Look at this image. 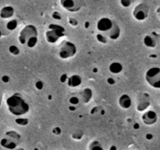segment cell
I'll list each match as a JSON object with an SVG mask.
<instances>
[{
	"label": "cell",
	"instance_id": "obj_1",
	"mask_svg": "<svg viewBox=\"0 0 160 150\" xmlns=\"http://www.w3.org/2000/svg\"><path fill=\"white\" fill-rule=\"evenodd\" d=\"M97 29L99 34L106 38L117 40L120 35V28L115 21L108 17H102L97 23Z\"/></svg>",
	"mask_w": 160,
	"mask_h": 150
},
{
	"label": "cell",
	"instance_id": "obj_2",
	"mask_svg": "<svg viewBox=\"0 0 160 150\" xmlns=\"http://www.w3.org/2000/svg\"><path fill=\"white\" fill-rule=\"evenodd\" d=\"M9 112L14 116H21L29 111V105L19 94H13L6 99Z\"/></svg>",
	"mask_w": 160,
	"mask_h": 150
},
{
	"label": "cell",
	"instance_id": "obj_3",
	"mask_svg": "<svg viewBox=\"0 0 160 150\" xmlns=\"http://www.w3.org/2000/svg\"><path fill=\"white\" fill-rule=\"evenodd\" d=\"M19 42L28 48H34L38 43V30L34 25H27L19 34Z\"/></svg>",
	"mask_w": 160,
	"mask_h": 150
},
{
	"label": "cell",
	"instance_id": "obj_4",
	"mask_svg": "<svg viewBox=\"0 0 160 150\" xmlns=\"http://www.w3.org/2000/svg\"><path fill=\"white\" fill-rule=\"evenodd\" d=\"M65 34V28L59 24L51 23L45 32V39L49 44H55Z\"/></svg>",
	"mask_w": 160,
	"mask_h": 150
},
{
	"label": "cell",
	"instance_id": "obj_5",
	"mask_svg": "<svg viewBox=\"0 0 160 150\" xmlns=\"http://www.w3.org/2000/svg\"><path fill=\"white\" fill-rule=\"evenodd\" d=\"M20 134L18 133H16L15 131H10L6 133V135L0 142L3 148L9 150H12L18 145L20 142Z\"/></svg>",
	"mask_w": 160,
	"mask_h": 150
},
{
	"label": "cell",
	"instance_id": "obj_6",
	"mask_svg": "<svg viewBox=\"0 0 160 150\" xmlns=\"http://www.w3.org/2000/svg\"><path fill=\"white\" fill-rule=\"evenodd\" d=\"M77 52V47L73 42L69 41H64L60 45L59 49V56L61 59H69L73 57Z\"/></svg>",
	"mask_w": 160,
	"mask_h": 150
},
{
	"label": "cell",
	"instance_id": "obj_7",
	"mask_svg": "<svg viewBox=\"0 0 160 150\" xmlns=\"http://www.w3.org/2000/svg\"><path fill=\"white\" fill-rule=\"evenodd\" d=\"M145 79L151 87L159 88L160 87V70L159 67H152L145 74Z\"/></svg>",
	"mask_w": 160,
	"mask_h": 150
},
{
	"label": "cell",
	"instance_id": "obj_8",
	"mask_svg": "<svg viewBox=\"0 0 160 150\" xmlns=\"http://www.w3.org/2000/svg\"><path fill=\"white\" fill-rule=\"evenodd\" d=\"M60 4L64 9L71 12H76L82 8L83 0H60Z\"/></svg>",
	"mask_w": 160,
	"mask_h": 150
},
{
	"label": "cell",
	"instance_id": "obj_9",
	"mask_svg": "<svg viewBox=\"0 0 160 150\" xmlns=\"http://www.w3.org/2000/svg\"><path fill=\"white\" fill-rule=\"evenodd\" d=\"M148 12H149L148 6L145 3H140L134 8L133 11V16L137 20L142 21L148 17Z\"/></svg>",
	"mask_w": 160,
	"mask_h": 150
},
{
	"label": "cell",
	"instance_id": "obj_10",
	"mask_svg": "<svg viewBox=\"0 0 160 150\" xmlns=\"http://www.w3.org/2000/svg\"><path fill=\"white\" fill-rule=\"evenodd\" d=\"M142 120L147 125L154 124L157 121V115L154 111H148L143 114Z\"/></svg>",
	"mask_w": 160,
	"mask_h": 150
},
{
	"label": "cell",
	"instance_id": "obj_11",
	"mask_svg": "<svg viewBox=\"0 0 160 150\" xmlns=\"http://www.w3.org/2000/svg\"><path fill=\"white\" fill-rule=\"evenodd\" d=\"M158 37L159 35L158 34H148L144 38V43L146 45L147 47H149V48H154L157 45V41H158Z\"/></svg>",
	"mask_w": 160,
	"mask_h": 150
},
{
	"label": "cell",
	"instance_id": "obj_12",
	"mask_svg": "<svg viewBox=\"0 0 160 150\" xmlns=\"http://www.w3.org/2000/svg\"><path fill=\"white\" fill-rule=\"evenodd\" d=\"M14 9L12 6H5L0 10V17L2 19L11 18L13 15Z\"/></svg>",
	"mask_w": 160,
	"mask_h": 150
},
{
	"label": "cell",
	"instance_id": "obj_13",
	"mask_svg": "<svg viewBox=\"0 0 160 150\" xmlns=\"http://www.w3.org/2000/svg\"><path fill=\"white\" fill-rule=\"evenodd\" d=\"M119 104L123 109H128L131 106V99L128 95H123L119 99Z\"/></svg>",
	"mask_w": 160,
	"mask_h": 150
},
{
	"label": "cell",
	"instance_id": "obj_14",
	"mask_svg": "<svg viewBox=\"0 0 160 150\" xmlns=\"http://www.w3.org/2000/svg\"><path fill=\"white\" fill-rule=\"evenodd\" d=\"M81 84V78L78 75H73L68 80V85L70 87H78Z\"/></svg>",
	"mask_w": 160,
	"mask_h": 150
},
{
	"label": "cell",
	"instance_id": "obj_15",
	"mask_svg": "<svg viewBox=\"0 0 160 150\" xmlns=\"http://www.w3.org/2000/svg\"><path fill=\"white\" fill-rule=\"evenodd\" d=\"M123 70V66L120 62H114L110 64L109 66V71L112 72V73H119Z\"/></svg>",
	"mask_w": 160,
	"mask_h": 150
},
{
	"label": "cell",
	"instance_id": "obj_16",
	"mask_svg": "<svg viewBox=\"0 0 160 150\" xmlns=\"http://www.w3.org/2000/svg\"><path fill=\"white\" fill-rule=\"evenodd\" d=\"M89 150H104L103 147L98 141H94L89 145Z\"/></svg>",
	"mask_w": 160,
	"mask_h": 150
},
{
	"label": "cell",
	"instance_id": "obj_17",
	"mask_svg": "<svg viewBox=\"0 0 160 150\" xmlns=\"http://www.w3.org/2000/svg\"><path fill=\"white\" fill-rule=\"evenodd\" d=\"M17 20H10V21L7 23V28L9 30H10V31L15 29V28H17Z\"/></svg>",
	"mask_w": 160,
	"mask_h": 150
},
{
	"label": "cell",
	"instance_id": "obj_18",
	"mask_svg": "<svg viewBox=\"0 0 160 150\" xmlns=\"http://www.w3.org/2000/svg\"><path fill=\"white\" fill-rule=\"evenodd\" d=\"M134 2H135V0H120V4H121L123 7L127 8L131 6V5Z\"/></svg>",
	"mask_w": 160,
	"mask_h": 150
},
{
	"label": "cell",
	"instance_id": "obj_19",
	"mask_svg": "<svg viewBox=\"0 0 160 150\" xmlns=\"http://www.w3.org/2000/svg\"><path fill=\"white\" fill-rule=\"evenodd\" d=\"M23 120H22V119H20V120H16V121H17V123H18L19 124H20V125H26L27 123H28V121H23Z\"/></svg>",
	"mask_w": 160,
	"mask_h": 150
},
{
	"label": "cell",
	"instance_id": "obj_20",
	"mask_svg": "<svg viewBox=\"0 0 160 150\" xmlns=\"http://www.w3.org/2000/svg\"><path fill=\"white\" fill-rule=\"evenodd\" d=\"M146 138L147 139H152V134H147Z\"/></svg>",
	"mask_w": 160,
	"mask_h": 150
},
{
	"label": "cell",
	"instance_id": "obj_21",
	"mask_svg": "<svg viewBox=\"0 0 160 150\" xmlns=\"http://www.w3.org/2000/svg\"><path fill=\"white\" fill-rule=\"evenodd\" d=\"M109 150H117V147H116V146H112L110 148H109Z\"/></svg>",
	"mask_w": 160,
	"mask_h": 150
}]
</instances>
